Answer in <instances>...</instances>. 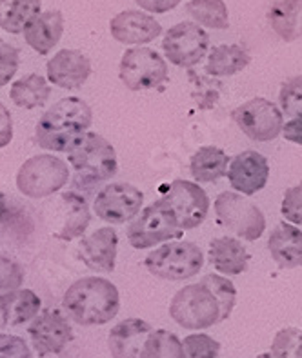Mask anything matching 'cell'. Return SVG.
Segmentation results:
<instances>
[{
	"instance_id": "44",
	"label": "cell",
	"mask_w": 302,
	"mask_h": 358,
	"mask_svg": "<svg viewBox=\"0 0 302 358\" xmlns=\"http://www.w3.org/2000/svg\"><path fill=\"white\" fill-rule=\"evenodd\" d=\"M257 358H275V357H273V355H271V351H270V353H262V355H259Z\"/></svg>"
},
{
	"instance_id": "6",
	"label": "cell",
	"mask_w": 302,
	"mask_h": 358,
	"mask_svg": "<svg viewBox=\"0 0 302 358\" xmlns=\"http://www.w3.org/2000/svg\"><path fill=\"white\" fill-rule=\"evenodd\" d=\"M69 180L68 164L50 153L35 155L20 166L17 187L27 199H46L62 189Z\"/></svg>"
},
{
	"instance_id": "32",
	"label": "cell",
	"mask_w": 302,
	"mask_h": 358,
	"mask_svg": "<svg viewBox=\"0 0 302 358\" xmlns=\"http://www.w3.org/2000/svg\"><path fill=\"white\" fill-rule=\"evenodd\" d=\"M271 355L275 358H302V329H280L271 342Z\"/></svg>"
},
{
	"instance_id": "37",
	"label": "cell",
	"mask_w": 302,
	"mask_h": 358,
	"mask_svg": "<svg viewBox=\"0 0 302 358\" xmlns=\"http://www.w3.org/2000/svg\"><path fill=\"white\" fill-rule=\"evenodd\" d=\"M280 213L289 224L302 226V182L286 189L280 204Z\"/></svg>"
},
{
	"instance_id": "7",
	"label": "cell",
	"mask_w": 302,
	"mask_h": 358,
	"mask_svg": "<svg viewBox=\"0 0 302 358\" xmlns=\"http://www.w3.org/2000/svg\"><path fill=\"white\" fill-rule=\"evenodd\" d=\"M182 229L173 211L163 200H155L137 215L128 226V241L135 250L157 248L173 238H181Z\"/></svg>"
},
{
	"instance_id": "8",
	"label": "cell",
	"mask_w": 302,
	"mask_h": 358,
	"mask_svg": "<svg viewBox=\"0 0 302 358\" xmlns=\"http://www.w3.org/2000/svg\"><path fill=\"white\" fill-rule=\"evenodd\" d=\"M213 208L219 224L244 241H257L266 229V217L246 195L224 191L217 196Z\"/></svg>"
},
{
	"instance_id": "17",
	"label": "cell",
	"mask_w": 302,
	"mask_h": 358,
	"mask_svg": "<svg viewBox=\"0 0 302 358\" xmlns=\"http://www.w3.org/2000/svg\"><path fill=\"white\" fill-rule=\"evenodd\" d=\"M48 80L62 90H78L91 75V62L78 50H60L46 64Z\"/></svg>"
},
{
	"instance_id": "13",
	"label": "cell",
	"mask_w": 302,
	"mask_h": 358,
	"mask_svg": "<svg viewBox=\"0 0 302 358\" xmlns=\"http://www.w3.org/2000/svg\"><path fill=\"white\" fill-rule=\"evenodd\" d=\"M144 193L128 182H111L97 193L93 211L108 224H126L142 209Z\"/></svg>"
},
{
	"instance_id": "14",
	"label": "cell",
	"mask_w": 302,
	"mask_h": 358,
	"mask_svg": "<svg viewBox=\"0 0 302 358\" xmlns=\"http://www.w3.org/2000/svg\"><path fill=\"white\" fill-rule=\"evenodd\" d=\"M27 335L39 357H50L66 350V345L73 341V327L60 311L46 309L33 318Z\"/></svg>"
},
{
	"instance_id": "26",
	"label": "cell",
	"mask_w": 302,
	"mask_h": 358,
	"mask_svg": "<svg viewBox=\"0 0 302 358\" xmlns=\"http://www.w3.org/2000/svg\"><path fill=\"white\" fill-rule=\"evenodd\" d=\"M230 159L224 150L215 145H204L190 160L191 177L197 182H217L228 175Z\"/></svg>"
},
{
	"instance_id": "12",
	"label": "cell",
	"mask_w": 302,
	"mask_h": 358,
	"mask_svg": "<svg viewBox=\"0 0 302 358\" xmlns=\"http://www.w3.org/2000/svg\"><path fill=\"white\" fill-rule=\"evenodd\" d=\"M160 200L172 209L182 231L199 227L210 213V196L199 182L173 180L164 189Z\"/></svg>"
},
{
	"instance_id": "43",
	"label": "cell",
	"mask_w": 302,
	"mask_h": 358,
	"mask_svg": "<svg viewBox=\"0 0 302 358\" xmlns=\"http://www.w3.org/2000/svg\"><path fill=\"white\" fill-rule=\"evenodd\" d=\"M6 211H8V202H6L4 193H2V191H0V222H2V220H4Z\"/></svg>"
},
{
	"instance_id": "35",
	"label": "cell",
	"mask_w": 302,
	"mask_h": 358,
	"mask_svg": "<svg viewBox=\"0 0 302 358\" xmlns=\"http://www.w3.org/2000/svg\"><path fill=\"white\" fill-rule=\"evenodd\" d=\"M279 106L288 117H302V75L282 84L279 91Z\"/></svg>"
},
{
	"instance_id": "27",
	"label": "cell",
	"mask_w": 302,
	"mask_h": 358,
	"mask_svg": "<svg viewBox=\"0 0 302 358\" xmlns=\"http://www.w3.org/2000/svg\"><path fill=\"white\" fill-rule=\"evenodd\" d=\"M41 0H0V27L8 33H24L41 15Z\"/></svg>"
},
{
	"instance_id": "30",
	"label": "cell",
	"mask_w": 302,
	"mask_h": 358,
	"mask_svg": "<svg viewBox=\"0 0 302 358\" xmlns=\"http://www.w3.org/2000/svg\"><path fill=\"white\" fill-rule=\"evenodd\" d=\"M186 11L190 13L199 26L210 29H228L230 27V13L224 0H190L186 4Z\"/></svg>"
},
{
	"instance_id": "16",
	"label": "cell",
	"mask_w": 302,
	"mask_h": 358,
	"mask_svg": "<svg viewBox=\"0 0 302 358\" xmlns=\"http://www.w3.org/2000/svg\"><path fill=\"white\" fill-rule=\"evenodd\" d=\"M111 36L121 44L142 45L153 42L158 35H163V26L149 13L140 9H126L115 15L109 22Z\"/></svg>"
},
{
	"instance_id": "40",
	"label": "cell",
	"mask_w": 302,
	"mask_h": 358,
	"mask_svg": "<svg viewBox=\"0 0 302 358\" xmlns=\"http://www.w3.org/2000/svg\"><path fill=\"white\" fill-rule=\"evenodd\" d=\"M135 2L137 6H140V9H144L148 13L163 15L175 9L182 0H135Z\"/></svg>"
},
{
	"instance_id": "18",
	"label": "cell",
	"mask_w": 302,
	"mask_h": 358,
	"mask_svg": "<svg viewBox=\"0 0 302 358\" xmlns=\"http://www.w3.org/2000/svg\"><path fill=\"white\" fill-rule=\"evenodd\" d=\"M118 236L111 226L100 227L90 236H84L78 244L82 262L97 273H111L117 262Z\"/></svg>"
},
{
	"instance_id": "5",
	"label": "cell",
	"mask_w": 302,
	"mask_h": 358,
	"mask_svg": "<svg viewBox=\"0 0 302 358\" xmlns=\"http://www.w3.org/2000/svg\"><path fill=\"white\" fill-rule=\"evenodd\" d=\"M146 269L160 280L184 282L199 275L204 253L193 242L172 241L155 248L144 260Z\"/></svg>"
},
{
	"instance_id": "1",
	"label": "cell",
	"mask_w": 302,
	"mask_h": 358,
	"mask_svg": "<svg viewBox=\"0 0 302 358\" xmlns=\"http://www.w3.org/2000/svg\"><path fill=\"white\" fill-rule=\"evenodd\" d=\"M93 122V111L86 100L68 96L59 100L35 126L36 144L42 150L68 153L86 135Z\"/></svg>"
},
{
	"instance_id": "29",
	"label": "cell",
	"mask_w": 302,
	"mask_h": 358,
	"mask_svg": "<svg viewBox=\"0 0 302 358\" xmlns=\"http://www.w3.org/2000/svg\"><path fill=\"white\" fill-rule=\"evenodd\" d=\"M62 204H66L68 217H66V222H64L62 229L57 233V236L60 241H71V238L84 235L91 220L88 200L75 191H69V193L62 195Z\"/></svg>"
},
{
	"instance_id": "41",
	"label": "cell",
	"mask_w": 302,
	"mask_h": 358,
	"mask_svg": "<svg viewBox=\"0 0 302 358\" xmlns=\"http://www.w3.org/2000/svg\"><path fill=\"white\" fill-rule=\"evenodd\" d=\"M11 141H13V120L9 109L0 102V150L9 145Z\"/></svg>"
},
{
	"instance_id": "38",
	"label": "cell",
	"mask_w": 302,
	"mask_h": 358,
	"mask_svg": "<svg viewBox=\"0 0 302 358\" xmlns=\"http://www.w3.org/2000/svg\"><path fill=\"white\" fill-rule=\"evenodd\" d=\"M20 64V53L15 45L0 41V87L9 84V80L15 77Z\"/></svg>"
},
{
	"instance_id": "3",
	"label": "cell",
	"mask_w": 302,
	"mask_h": 358,
	"mask_svg": "<svg viewBox=\"0 0 302 358\" xmlns=\"http://www.w3.org/2000/svg\"><path fill=\"white\" fill-rule=\"evenodd\" d=\"M68 162L75 169L77 184L86 189L111 180L118 169L117 153L111 142L99 133L90 131L68 151Z\"/></svg>"
},
{
	"instance_id": "33",
	"label": "cell",
	"mask_w": 302,
	"mask_h": 358,
	"mask_svg": "<svg viewBox=\"0 0 302 358\" xmlns=\"http://www.w3.org/2000/svg\"><path fill=\"white\" fill-rule=\"evenodd\" d=\"M219 353L221 344L206 333H193L182 341V358H217Z\"/></svg>"
},
{
	"instance_id": "22",
	"label": "cell",
	"mask_w": 302,
	"mask_h": 358,
	"mask_svg": "<svg viewBox=\"0 0 302 358\" xmlns=\"http://www.w3.org/2000/svg\"><path fill=\"white\" fill-rule=\"evenodd\" d=\"M64 33V17L59 9L44 11L24 29L27 45L39 55H48L59 44Z\"/></svg>"
},
{
	"instance_id": "2",
	"label": "cell",
	"mask_w": 302,
	"mask_h": 358,
	"mask_svg": "<svg viewBox=\"0 0 302 358\" xmlns=\"http://www.w3.org/2000/svg\"><path fill=\"white\" fill-rule=\"evenodd\" d=\"M62 308L81 326H104L117 317L121 295L117 286L106 278L84 277L64 293Z\"/></svg>"
},
{
	"instance_id": "10",
	"label": "cell",
	"mask_w": 302,
	"mask_h": 358,
	"mask_svg": "<svg viewBox=\"0 0 302 358\" xmlns=\"http://www.w3.org/2000/svg\"><path fill=\"white\" fill-rule=\"evenodd\" d=\"M233 120L240 131L255 142L275 141L284 127V113L271 100L252 99L233 111Z\"/></svg>"
},
{
	"instance_id": "4",
	"label": "cell",
	"mask_w": 302,
	"mask_h": 358,
	"mask_svg": "<svg viewBox=\"0 0 302 358\" xmlns=\"http://www.w3.org/2000/svg\"><path fill=\"white\" fill-rule=\"evenodd\" d=\"M170 317L190 331H200L222 322L219 299L203 280L199 284H188L177 291L170 302Z\"/></svg>"
},
{
	"instance_id": "9",
	"label": "cell",
	"mask_w": 302,
	"mask_h": 358,
	"mask_svg": "<svg viewBox=\"0 0 302 358\" xmlns=\"http://www.w3.org/2000/svg\"><path fill=\"white\" fill-rule=\"evenodd\" d=\"M118 77L130 91L153 90L167 80V64L155 50L139 45L124 51Z\"/></svg>"
},
{
	"instance_id": "36",
	"label": "cell",
	"mask_w": 302,
	"mask_h": 358,
	"mask_svg": "<svg viewBox=\"0 0 302 358\" xmlns=\"http://www.w3.org/2000/svg\"><path fill=\"white\" fill-rule=\"evenodd\" d=\"M24 282V269L13 259L0 255V293H9Z\"/></svg>"
},
{
	"instance_id": "19",
	"label": "cell",
	"mask_w": 302,
	"mask_h": 358,
	"mask_svg": "<svg viewBox=\"0 0 302 358\" xmlns=\"http://www.w3.org/2000/svg\"><path fill=\"white\" fill-rule=\"evenodd\" d=\"M153 327L140 318H126L111 327L108 335V348L113 358H140L148 336Z\"/></svg>"
},
{
	"instance_id": "23",
	"label": "cell",
	"mask_w": 302,
	"mask_h": 358,
	"mask_svg": "<svg viewBox=\"0 0 302 358\" xmlns=\"http://www.w3.org/2000/svg\"><path fill=\"white\" fill-rule=\"evenodd\" d=\"M210 262L222 275L237 277L248 268L249 255L239 238L219 236L210 242Z\"/></svg>"
},
{
	"instance_id": "25",
	"label": "cell",
	"mask_w": 302,
	"mask_h": 358,
	"mask_svg": "<svg viewBox=\"0 0 302 358\" xmlns=\"http://www.w3.org/2000/svg\"><path fill=\"white\" fill-rule=\"evenodd\" d=\"M252 62V57L242 45L239 44H222L217 45L207 55L206 73L210 77H231L242 69H246Z\"/></svg>"
},
{
	"instance_id": "31",
	"label": "cell",
	"mask_w": 302,
	"mask_h": 358,
	"mask_svg": "<svg viewBox=\"0 0 302 358\" xmlns=\"http://www.w3.org/2000/svg\"><path fill=\"white\" fill-rule=\"evenodd\" d=\"M140 358H182V342L166 329H155L148 336Z\"/></svg>"
},
{
	"instance_id": "34",
	"label": "cell",
	"mask_w": 302,
	"mask_h": 358,
	"mask_svg": "<svg viewBox=\"0 0 302 358\" xmlns=\"http://www.w3.org/2000/svg\"><path fill=\"white\" fill-rule=\"evenodd\" d=\"M203 282H206L207 286L212 287L215 296L219 299L222 311V322H224L226 318H230L231 311L235 308V300H237V289H235L233 282L221 277V275H206Z\"/></svg>"
},
{
	"instance_id": "39",
	"label": "cell",
	"mask_w": 302,
	"mask_h": 358,
	"mask_svg": "<svg viewBox=\"0 0 302 358\" xmlns=\"http://www.w3.org/2000/svg\"><path fill=\"white\" fill-rule=\"evenodd\" d=\"M0 358H33V353L24 338L0 333Z\"/></svg>"
},
{
	"instance_id": "21",
	"label": "cell",
	"mask_w": 302,
	"mask_h": 358,
	"mask_svg": "<svg viewBox=\"0 0 302 358\" xmlns=\"http://www.w3.org/2000/svg\"><path fill=\"white\" fill-rule=\"evenodd\" d=\"M41 311V299L32 289L0 293V331L6 327L22 326Z\"/></svg>"
},
{
	"instance_id": "28",
	"label": "cell",
	"mask_w": 302,
	"mask_h": 358,
	"mask_svg": "<svg viewBox=\"0 0 302 358\" xmlns=\"http://www.w3.org/2000/svg\"><path fill=\"white\" fill-rule=\"evenodd\" d=\"M51 95V87L44 77L39 73H29L26 77L13 82L9 90V96L17 108L35 109L42 108Z\"/></svg>"
},
{
	"instance_id": "42",
	"label": "cell",
	"mask_w": 302,
	"mask_h": 358,
	"mask_svg": "<svg viewBox=\"0 0 302 358\" xmlns=\"http://www.w3.org/2000/svg\"><path fill=\"white\" fill-rule=\"evenodd\" d=\"M282 136L288 142L302 145V117H295L284 124L282 127Z\"/></svg>"
},
{
	"instance_id": "11",
	"label": "cell",
	"mask_w": 302,
	"mask_h": 358,
	"mask_svg": "<svg viewBox=\"0 0 302 358\" xmlns=\"http://www.w3.org/2000/svg\"><path fill=\"white\" fill-rule=\"evenodd\" d=\"M163 50L170 64L191 69L207 55L210 35L197 22H179L164 35Z\"/></svg>"
},
{
	"instance_id": "20",
	"label": "cell",
	"mask_w": 302,
	"mask_h": 358,
	"mask_svg": "<svg viewBox=\"0 0 302 358\" xmlns=\"http://www.w3.org/2000/svg\"><path fill=\"white\" fill-rule=\"evenodd\" d=\"M268 251L271 259L282 269H295L302 266V231L295 224L280 222L268 238Z\"/></svg>"
},
{
	"instance_id": "15",
	"label": "cell",
	"mask_w": 302,
	"mask_h": 358,
	"mask_svg": "<svg viewBox=\"0 0 302 358\" xmlns=\"http://www.w3.org/2000/svg\"><path fill=\"white\" fill-rule=\"evenodd\" d=\"M270 178V164L264 155L257 151H242L230 162L228 180L240 195L252 196L264 189Z\"/></svg>"
},
{
	"instance_id": "24",
	"label": "cell",
	"mask_w": 302,
	"mask_h": 358,
	"mask_svg": "<svg viewBox=\"0 0 302 358\" xmlns=\"http://www.w3.org/2000/svg\"><path fill=\"white\" fill-rule=\"evenodd\" d=\"M271 29L284 42L302 36V0H279L268 11Z\"/></svg>"
}]
</instances>
